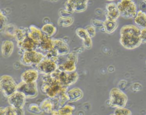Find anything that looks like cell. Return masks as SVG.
<instances>
[{"label": "cell", "mask_w": 146, "mask_h": 115, "mask_svg": "<svg viewBox=\"0 0 146 115\" xmlns=\"http://www.w3.org/2000/svg\"><path fill=\"white\" fill-rule=\"evenodd\" d=\"M119 42L126 49H134L142 43L140 38V29L136 25H125L120 30Z\"/></svg>", "instance_id": "1"}, {"label": "cell", "mask_w": 146, "mask_h": 115, "mask_svg": "<svg viewBox=\"0 0 146 115\" xmlns=\"http://www.w3.org/2000/svg\"><path fill=\"white\" fill-rule=\"evenodd\" d=\"M42 79L41 90L49 98H55L66 93L68 89V87L62 85L51 74L43 75Z\"/></svg>", "instance_id": "2"}, {"label": "cell", "mask_w": 146, "mask_h": 115, "mask_svg": "<svg viewBox=\"0 0 146 115\" xmlns=\"http://www.w3.org/2000/svg\"><path fill=\"white\" fill-rule=\"evenodd\" d=\"M117 6L120 16L124 18H134L137 12V6L133 0H121Z\"/></svg>", "instance_id": "3"}, {"label": "cell", "mask_w": 146, "mask_h": 115, "mask_svg": "<svg viewBox=\"0 0 146 115\" xmlns=\"http://www.w3.org/2000/svg\"><path fill=\"white\" fill-rule=\"evenodd\" d=\"M54 78L58 80L62 85L69 87L74 84L78 80L79 74L75 71L72 72H67L62 71L57 69L51 74Z\"/></svg>", "instance_id": "4"}, {"label": "cell", "mask_w": 146, "mask_h": 115, "mask_svg": "<svg viewBox=\"0 0 146 115\" xmlns=\"http://www.w3.org/2000/svg\"><path fill=\"white\" fill-rule=\"evenodd\" d=\"M109 97L110 105L114 108L125 107L128 101L127 94L117 88H113L111 89Z\"/></svg>", "instance_id": "5"}, {"label": "cell", "mask_w": 146, "mask_h": 115, "mask_svg": "<svg viewBox=\"0 0 146 115\" xmlns=\"http://www.w3.org/2000/svg\"><path fill=\"white\" fill-rule=\"evenodd\" d=\"M18 84L9 75H2L0 78V89L5 97H9L17 91Z\"/></svg>", "instance_id": "6"}, {"label": "cell", "mask_w": 146, "mask_h": 115, "mask_svg": "<svg viewBox=\"0 0 146 115\" xmlns=\"http://www.w3.org/2000/svg\"><path fill=\"white\" fill-rule=\"evenodd\" d=\"M21 62L26 66H36L44 58L45 55L36 50L25 51L22 54Z\"/></svg>", "instance_id": "7"}, {"label": "cell", "mask_w": 146, "mask_h": 115, "mask_svg": "<svg viewBox=\"0 0 146 115\" xmlns=\"http://www.w3.org/2000/svg\"><path fill=\"white\" fill-rule=\"evenodd\" d=\"M17 91L22 93L26 98H33L38 94L36 82H25L21 81L17 86Z\"/></svg>", "instance_id": "8"}, {"label": "cell", "mask_w": 146, "mask_h": 115, "mask_svg": "<svg viewBox=\"0 0 146 115\" xmlns=\"http://www.w3.org/2000/svg\"><path fill=\"white\" fill-rule=\"evenodd\" d=\"M58 62L44 56V58L36 66V69L43 75L51 74L58 69Z\"/></svg>", "instance_id": "9"}, {"label": "cell", "mask_w": 146, "mask_h": 115, "mask_svg": "<svg viewBox=\"0 0 146 115\" xmlns=\"http://www.w3.org/2000/svg\"><path fill=\"white\" fill-rule=\"evenodd\" d=\"M78 62V54L76 52L72 51L67 54V60L58 65V69L67 72H72L76 70V63Z\"/></svg>", "instance_id": "10"}, {"label": "cell", "mask_w": 146, "mask_h": 115, "mask_svg": "<svg viewBox=\"0 0 146 115\" xmlns=\"http://www.w3.org/2000/svg\"><path fill=\"white\" fill-rule=\"evenodd\" d=\"M88 0H67L64 3V8L71 14L74 12L84 11L88 6Z\"/></svg>", "instance_id": "11"}, {"label": "cell", "mask_w": 146, "mask_h": 115, "mask_svg": "<svg viewBox=\"0 0 146 115\" xmlns=\"http://www.w3.org/2000/svg\"><path fill=\"white\" fill-rule=\"evenodd\" d=\"M17 47L19 49V53L20 54H22L25 51L39 49L38 44L29 37V35L21 41L17 42Z\"/></svg>", "instance_id": "12"}, {"label": "cell", "mask_w": 146, "mask_h": 115, "mask_svg": "<svg viewBox=\"0 0 146 115\" xmlns=\"http://www.w3.org/2000/svg\"><path fill=\"white\" fill-rule=\"evenodd\" d=\"M26 97L21 92H15L12 95L7 97V101L9 105L16 108H23L26 102Z\"/></svg>", "instance_id": "13"}, {"label": "cell", "mask_w": 146, "mask_h": 115, "mask_svg": "<svg viewBox=\"0 0 146 115\" xmlns=\"http://www.w3.org/2000/svg\"><path fill=\"white\" fill-rule=\"evenodd\" d=\"M42 110L47 113L51 114L54 110L59 108V102L57 97L51 98H48L44 100L40 104Z\"/></svg>", "instance_id": "14"}, {"label": "cell", "mask_w": 146, "mask_h": 115, "mask_svg": "<svg viewBox=\"0 0 146 115\" xmlns=\"http://www.w3.org/2000/svg\"><path fill=\"white\" fill-rule=\"evenodd\" d=\"M54 49L59 56L67 55L70 53V47L62 39H54Z\"/></svg>", "instance_id": "15"}, {"label": "cell", "mask_w": 146, "mask_h": 115, "mask_svg": "<svg viewBox=\"0 0 146 115\" xmlns=\"http://www.w3.org/2000/svg\"><path fill=\"white\" fill-rule=\"evenodd\" d=\"M75 32L77 36L83 41V46L87 49H91L92 46V38L89 36L86 29L79 27L76 29Z\"/></svg>", "instance_id": "16"}, {"label": "cell", "mask_w": 146, "mask_h": 115, "mask_svg": "<svg viewBox=\"0 0 146 115\" xmlns=\"http://www.w3.org/2000/svg\"><path fill=\"white\" fill-rule=\"evenodd\" d=\"M106 19L117 20L120 16L119 9L117 6V4L111 2L106 4Z\"/></svg>", "instance_id": "17"}, {"label": "cell", "mask_w": 146, "mask_h": 115, "mask_svg": "<svg viewBox=\"0 0 146 115\" xmlns=\"http://www.w3.org/2000/svg\"><path fill=\"white\" fill-rule=\"evenodd\" d=\"M39 76V72L37 69H29L24 71L21 76V81L25 82H36Z\"/></svg>", "instance_id": "18"}, {"label": "cell", "mask_w": 146, "mask_h": 115, "mask_svg": "<svg viewBox=\"0 0 146 115\" xmlns=\"http://www.w3.org/2000/svg\"><path fill=\"white\" fill-rule=\"evenodd\" d=\"M66 94L68 97V102H76L82 98L83 97V92L78 87H75L69 90H67L66 92Z\"/></svg>", "instance_id": "19"}, {"label": "cell", "mask_w": 146, "mask_h": 115, "mask_svg": "<svg viewBox=\"0 0 146 115\" xmlns=\"http://www.w3.org/2000/svg\"><path fill=\"white\" fill-rule=\"evenodd\" d=\"M28 35L33 40H34L39 45V43H40V42L43 37L44 34L41 30V29H39L34 25H30L29 27Z\"/></svg>", "instance_id": "20"}, {"label": "cell", "mask_w": 146, "mask_h": 115, "mask_svg": "<svg viewBox=\"0 0 146 115\" xmlns=\"http://www.w3.org/2000/svg\"><path fill=\"white\" fill-rule=\"evenodd\" d=\"M39 49L46 53L54 49V38L44 34L43 38L39 43Z\"/></svg>", "instance_id": "21"}, {"label": "cell", "mask_w": 146, "mask_h": 115, "mask_svg": "<svg viewBox=\"0 0 146 115\" xmlns=\"http://www.w3.org/2000/svg\"><path fill=\"white\" fill-rule=\"evenodd\" d=\"M14 45L13 41L10 40L3 41L1 45V53L4 58L9 57L13 52Z\"/></svg>", "instance_id": "22"}, {"label": "cell", "mask_w": 146, "mask_h": 115, "mask_svg": "<svg viewBox=\"0 0 146 115\" xmlns=\"http://www.w3.org/2000/svg\"><path fill=\"white\" fill-rule=\"evenodd\" d=\"M118 26L117 20L106 19L103 23V29L107 34H111L114 32Z\"/></svg>", "instance_id": "23"}, {"label": "cell", "mask_w": 146, "mask_h": 115, "mask_svg": "<svg viewBox=\"0 0 146 115\" xmlns=\"http://www.w3.org/2000/svg\"><path fill=\"white\" fill-rule=\"evenodd\" d=\"M75 107L71 105L66 104L57 110H54L51 114L54 115H71L72 114Z\"/></svg>", "instance_id": "24"}, {"label": "cell", "mask_w": 146, "mask_h": 115, "mask_svg": "<svg viewBox=\"0 0 146 115\" xmlns=\"http://www.w3.org/2000/svg\"><path fill=\"white\" fill-rule=\"evenodd\" d=\"M135 23L141 28L146 27V13L142 10H139L134 17Z\"/></svg>", "instance_id": "25"}, {"label": "cell", "mask_w": 146, "mask_h": 115, "mask_svg": "<svg viewBox=\"0 0 146 115\" xmlns=\"http://www.w3.org/2000/svg\"><path fill=\"white\" fill-rule=\"evenodd\" d=\"M29 34V29L26 27H16L13 37L17 42H20L23 40Z\"/></svg>", "instance_id": "26"}, {"label": "cell", "mask_w": 146, "mask_h": 115, "mask_svg": "<svg viewBox=\"0 0 146 115\" xmlns=\"http://www.w3.org/2000/svg\"><path fill=\"white\" fill-rule=\"evenodd\" d=\"M41 30L44 34L51 37L56 33V27L52 23H48L43 25L41 27Z\"/></svg>", "instance_id": "27"}, {"label": "cell", "mask_w": 146, "mask_h": 115, "mask_svg": "<svg viewBox=\"0 0 146 115\" xmlns=\"http://www.w3.org/2000/svg\"><path fill=\"white\" fill-rule=\"evenodd\" d=\"M25 114L23 108H16L11 105L5 108L4 115H23Z\"/></svg>", "instance_id": "28"}, {"label": "cell", "mask_w": 146, "mask_h": 115, "mask_svg": "<svg viewBox=\"0 0 146 115\" xmlns=\"http://www.w3.org/2000/svg\"><path fill=\"white\" fill-rule=\"evenodd\" d=\"M74 21L72 17H60L58 20V25L62 27H68L71 26Z\"/></svg>", "instance_id": "29"}, {"label": "cell", "mask_w": 146, "mask_h": 115, "mask_svg": "<svg viewBox=\"0 0 146 115\" xmlns=\"http://www.w3.org/2000/svg\"><path fill=\"white\" fill-rule=\"evenodd\" d=\"M113 114L115 115H131L132 114L131 111L125 107L116 108Z\"/></svg>", "instance_id": "30"}, {"label": "cell", "mask_w": 146, "mask_h": 115, "mask_svg": "<svg viewBox=\"0 0 146 115\" xmlns=\"http://www.w3.org/2000/svg\"><path fill=\"white\" fill-rule=\"evenodd\" d=\"M29 110L31 113H33L34 114H39L42 112H43L40 106H38L35 104H31L29 106Z\"/></svg>", "instance_id": "31"}, {"label": "cell", "mask_w": 146, "mask_h": 115, "mask_svg": "<svg viewBox=\"0 0 146 115\" xmlns=\"http://www.w3.org/2000/svg\"><path fill=\"white\" fill-rule=\"evenodd\" d=\"M7 21V19L5 15H4L2 11L0 12V30L2 33L3 30H4Z\"/></svg>", "instance_id": "32"}, {"label": "cell", "mask_w": 146, "mask_h": 115, "mask_svg": "<svg viewBox=\"0 0 146 115\" xmlns=\"http://www.w3.org/2000/svg\"><path fill=\"white\" fill-rule=\"evenodd\" d=\"M16 27L12 24H8L6 26L5 29H4V32L9 35H14V33Z\"/></svg>", "instance_id": "33"}, {"label": "cell", "mask_w": 146, "mask_h": 115, "mask_svg": "<svg viewBox=\"0 0 146 115\" xmlns=\"http://www.w3.org/2000/svg\"><path fill=\"white\" fill-rule=\"evenodd\" d=\"M86 30L91 38H93L96 35V29L93 25H88L86 27Z\"/></svg>", "instance_id": "34"}, {"label": "cell", "mask_w": 146, "mask_h": 115, "mask_svg": "<svg viewBox=\"0 0 146 115\" xmlns=\"http://www.w3.org/2000/svg\"><path fill=\"white\" fill-rule=\"evenodd\" d=\"M140 38L142 43H146V27L140 29Z\"/></svg>", "instance_id": "35"}, {"label": "cell", "mask_w": 146, "mask_h": 115, "mask_svg": "<svg viewBox=\"0 0 146 115\" xmlns=\"http://www.w3.org/2000/svg\"><path fill=\"white\" fill-rule=\"evenodd\" d=\"M103 23H104V21L102 22L98 19H94L91 22L92 25H93L95 28L96 27H98V28L103 27Z\"/></svg>", "instance_id": "36"}, {"label": "cell", "mask_w": 146, "mask_h": 115, "mask_svg": "<svg viewBox=\"0 0 146 115\" xmlns=\"http://www.w3.org/2000/svg\"><path fill=\"white\" fill-rule=\"evenodd\" d=\"M4 114H5V108L1 107L0 108V114L4 115Z\"/></svg>", "instance_id": "37"}, {"label": "cell", "mask_w": 146, "mask_h": 115, "mask_svg": "<svg viewBox=\"0 0 146 115\" xmlns=\"http://www.w3.org/2000/svg\"><path fill=\"white\" fill-rule=\"evenodd\" d=\"M107 1H113L114 0H107Z\"/></svg>", "instance_id": "38"}, {"label": "cell", "mask_w": 146, "mask_h": 115, "mask_svg": "<svg viewBox=\"0 0 146 115\" xmlns=\"http://www.w3.org/2000/svg\"><path fill=\"white\" fill-rule=\"evenodd\" d=\"M143 1L146 3V0H143Z\"/></svg>", "instance_id": "39"}, {"label": "cell", "mask_w": 146, "mask_h": 115, "mask_svg": "<svg viewBox=\"0 0 146 115\" xmlns=\"http://www.w3.org/2000/svg\"><path fill=\"white\" fill-rule=\"evenodd\" d=\"M145 64H146V61H145Z\"/></svg>", "instance_id": "40"}]
</instances>
